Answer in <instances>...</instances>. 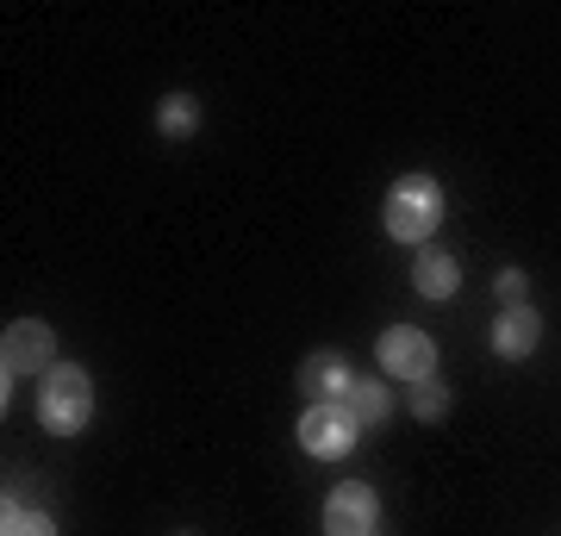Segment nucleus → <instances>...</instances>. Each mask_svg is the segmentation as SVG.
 <instances>
[{"label":"nucleus","instance_id":"nucleus-1","mask_svg":"<svg viewBox=\"0 0 561 536\" xmlns=\"http://www.w3.org/2000/svg\"><path fill=\"white\" fill-rule=\"evenodd\" d=\"M443 219V187L431 175H405L393 181V194H387V238L400 243H424L437 231Z\"/></svg>","mask_w":561,"mask_h":536},{"label":"nucleus","instance_id":"nucleus-2","mask_svg":"<svg viewBox=\"0 0 561 536\" xmlns=\"http://www.w3.org/2000/svg\"><path fill=\"white\" fill-rule=\"evenodd\" d=\"M38 418H44V431H57V437H76L81 424L94 418V387H88V375L81 368H50L44 375V394H38Z\"/></svg>","mask_w":561,"mask_h":536},{"label":"nucleus","instance_id":"nucleus-3","mask_svg":"<svg viewBox=\"0 0 561 536\" xmlns=\"http://www.w3.org/2000/svg\"><path fill=\"white\" fill-rule=\"evenodd\" d=\"M356 437H362V424H356V412H350L343 399H319V406L300 418V443L312 449V456H324V461L350 456Z\"/></svg>","mask_w":561,"mask_h":536},{"label":"nucleus","instance_id":"nucleus-4","mask_svg":"<svg viewBox=\"0 0 561 536\" xmlns=\"http://www.w3.org/2000/svg\"><path fill=\"white\" fill-rule=\"evenodd\" d=\"M375 356H381L387 375H400V380H431V368H437V343L424 338L419 324H393V331H381Z\"/></svg>","mask_w":561,"mask_h":536},{"label":"nucleus","instance_id":"nucleus-5","mask_svg":"<svg viewBox=\"0 0 561 536\" xmlns=\"http://www.w3.org/2000/svg\"><path fill=\"white\" fill-rule=\"evenodd\" d=\"M50 350H57L50 324H38V318H20V324H7V343H0L7 380H13V375H50Z\"/></svg>","mask_w":561,"mask_h":536},{"label":"nucleus","instance_id":"nucleus-6","mask_svg":"<svg viewBox=\"0 0 561 536\" xmlns=\"http://www.w3.org/2000/svg\"><path fill=\"white\" fill-rule=\"evenodd\" d=\"M375 517H381V505H375V487H362V480H343L324 499V536H368Z\"/></svg>","mask_w":561,"mask_h":536},{"label":"nucleus","instance_id":"nucleus-7","mask_svg":"<svg viewBox=\"0 0 561 536\" xmlns=\"http://www.w3.org/2000/svg\"><path fill=\"white\" fill-rule=\"evenodd\" d=\"M537 338H542V318L530 312V306H505V318L493 324V350H500L505 362L530 356V350H537Z\"/></svg>","mask_w":561,"mask_h":536},{"label":"nucleus","instance_id":"nucleus-8","mask_svg":"<svg viewBox=\"0 0 561 536\" xmlns=\"http://www.w3.org/2000/svg\"><path fill=\"white\" fill-rule=\"evenodd\" d=\"M300 380H306V394H312V406H319V399H350V387H356V375H350V362H343V356H331V350L306 362V368H300Z\"/></svg>","mask_w":561,"mask_h":536},{"label":"nucleus","instance_id":"nucleus-9","mask_svg":"<svg viewBox=\"0 0 561 536\" xmlns=\"http://www.w3.org/2000/svg\"><path fill=\"white\" fill-rule=\"evenodd\" d=\"M456 281H461L456 256H443V250H424V256H419V294L449 299V294H456Z\"/></svg>","mask_w":561,"mask_h":536},{"label":"nucleus","instance_id":"nucleus-10","mask_svg":"<svg viewBox=\"0 0 561 536\" xmlns=\"http://www.w3.org/2000/svg\"><path fill=\"white\" fill-rule=\"evenodd\" d=\"M157 125H162V138H194V125H201V106L187 94H169L157 106Z\"/></svg>","mask_w":561,"mask_h":536},{"label":"nucleus","instance_id":"nucleus-11","mask_svg":"<svg viewBox=\"0 0 561 536\" xmlns=\"http://www.w3.org/2000/svg\"><path fill=\"white\" fill-rule=\"evenodd\" d=\"M343 406L356 412V424H381V418H387V387H375V380H356Z\"/></svg>","mask_w":561,"mask_h":536},{"label":"nucleus","instance_id":"nucleus-12","mask_svg":"<svg viewBox=\"0 0 561 536\" xmlns=\"http://www.w3.org/2000/svg\"><path fill=\"white\" fill-rule=\"evenodd\" d=\"M0 536H57V524L44 512H20L13 499H7V517H0Z\"/></svg>","mask_w":561,"mask_h":536},{"label":"nucleus","instance_id":"nucleus-13","mask_svg":"<svg viewBox=\"0 0 561 536\" xmlns=\"http://www.w3.org/2000/svg\"><path fill=\"white\" fill-rule=\"evenodd\" d=\"M443 406H449V399H443V387H431V380H419V394H412V412H419L424 424H431V418H443Z\"/></svg>","mask_w":561,"mask_h":536},{"label":"nucleus","instance_id":"nucleus-14","mask_svg":"<svg viewBox=\"0 0 561 536\" xmlns=\"http://www.w3.org/2000/svg\"><path fill=\"white\" fill-rule=\"evenodd\" d=\"M500 299H505V306H518V299H524V275H518V269H505V275H500Z\"/></svg>","mask_w":561,"mask_h":536}]
</instances>
